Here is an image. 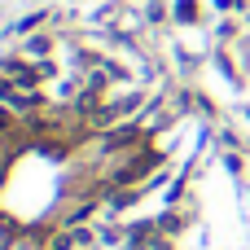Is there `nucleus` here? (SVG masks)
Here are the masks:
<instances>
[{
	"label": "nucleus",
	"mask_w": 250,
	"mask_h": 250,
	"mask_svg": "<svg viewBox=\"0 0 250 250\" xmlns=\"http://www.w3.org/2000/svg\"><path fill=\"white\" fill-rule=\"evenodd\" d=\"M4 75H9L18 88H35V79H40L31 62H4Z\"/></svg>",
	"instance_id": "f257e3e1"
},
{
	"label": "nucleus",
	"mask_w": 250,
	"mask_h": 250,
	"mask_svg": "<svg viewBox=\"0 0 250 250\" xmlns=\"http://www.w3.org/2000/svg\"><path fill=\"white\" fill-rule=\"evenodd\" d=\"M26 53H35V57H44V53H48V40H31V44H26Z\"/></svg>",
	"instance_id": "f03ea898"
}]
</instances>
